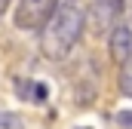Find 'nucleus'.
Masks as SVG:
<instances>
[{
  "instance_id": "1",
  "label": "nucleus",
  "mask_w": 132,
  "mask_h": 129,
  "mask_svg": "<svg viewBox=\"0 0 132 129\" xmlns=\"http://www.w3.org/2000/svg\"><path fill=\"white\" fill-rule=\"evenodd\" d=\"M83 28H86V15H83V9L77 3H71V0L55 3L52 15L43 25V37H40L43 55L52 59V62L65 59L68 52L77 46V40L83 37Z\"/></svg>"
},
{
  "instance_id": "2",
  "label": "nucleus",
  "mask_w": 132,
  "mask_h": 129,
  "mask_svg": "<svg viewBox=\"0 0 132 129\" xmlns=\"http://www.w3.org/2000/svg\"><path fill=\"white\" fill-rule=\"evenodd\" d=\"M52 9H55V0H19L12 22L22 31H40L52 15Z\"/></svg>"
},
{
  "instance_id": "3",
  "label": "nucleus",
  "mask_w": 132,
  "mask_h": 129,
  "mask_svg": "<svg viewBox=\"0 0 132 129\" xmlns=\"http://www.w3.org/2000/svg\"><path fill=\"white\" fill-rule=\"evenodd\" d=\"M123 9H126V0H95L92 3V28L98 34L111 31L117 25V19L123 15Z\"/></svg>"
},
{
  "instance_id": "4",
  "label": "nucleus",
  "mask_w": 132,
  "mask_h": 129,
  "mask_svg": "<svg viewBox=\"0 0 132 129\" xmlns=\"http://www.w3.org/2000/svg\"><path fill=\"white\" fill-rule=\"evenodd\" d=\"M108 52L114 64H129L132 62V28L129 25H114L111 40H108Z\"/></svg>"
},
{
  "instance_id": "5",
  "label": "nucleus",
  "mask_w": 132,
  "mask_h": 129,
  "mask_svg": "<svg viewBox=\"0 0 132 129\" xmlns=\"http://www.w3.org/2000/svg\"><path fill=\"white\" fill-rule=\"evenodd\" d=\"M15 92H19V98H25V101L43 104V101L49 98V86H46L43 80H25V77H19V80H15Z\"/></svg>"
},
{
  "instance_id": "6",
  "label": "nucleus",
  "mask_w": 132,
  "mask_h": 129,
  "mask_svg": "<svg viewBox=\"0 0 132 129\" xmlns=\"http://www.w3.org/2000/svg\"><path fill=\"white\" fill-rule=\"evenodd\" d=\"M0 129H25V120L12 111H0Z\"/></svg>"
},
{
  "instance_id": "7",
  "label": "nucleus",
  "mask_w": 132,
  "mask_h": 129,
  "mask_svg": "<svg viewBox=\"0 0 132 129\" xmlns=\"http://www.w3.org/2000/svg\"><path fill=\"white\" fill-rule=\"evenodd\" d=\"M117 86H120V92H123V95H129V98H132V71H123V74H120Z\"/></svg>"
},
{
  "instance_id": "8",
  "label": "nucleus",
  "mask_w": 132,
  "mask_h": 129,
  "mask_svg": "<svg viewBox=\"0 0 132 129\" xmlns=\"http://www.w3.org/2000/svg\"><path fill=\"white\" fill-rule=\"evenodd\" d=\"M117 123L123 129H132V111H117V117H114Z\"/></svg>"
},
{
  "instance_id": "9",
  "label": "nucleus",
  "mask_w": 132,
  "mask_h": 129,
  "mask_svg": "<svg viewBox=\"0 0 132 129\" xmlns=\"http://www.w3.org/2000/svg\"><path fill=\"white\" fill-rule=\"evenodd\" d=\"M6 6H9V0H0V15L6 12Z\"/></svg>"
},
{
  "instance_id": "10",
  "label": "nucleus",
  "mask_w": 132,
  "mask_h": 129,
  "mask_svg": "<svg viewBox=\"0 0 132 129\" xmlns=\"http://www.w3.org/2000/svg\"><path fill=\"white\" fill-rule=\"evenodd\" d=\"M80 129H89V126H80Z\"/></svg>"
}]
</instances>
